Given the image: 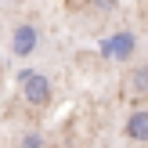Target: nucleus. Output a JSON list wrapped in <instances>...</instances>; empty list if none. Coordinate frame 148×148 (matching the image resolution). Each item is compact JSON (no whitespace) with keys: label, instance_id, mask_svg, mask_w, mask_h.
<instances>
[{"label":"nucleus","instance_id":"5","mask_svg":"<svg viewBox=\"0 0 148 148\" xmlns=\"http://www.w3.org/2000/svg\"><path fill=\"white\" fill-rule=\"evenodd\" d=\"M130 90L134 94H148V62L130 69Z\"/></svg>","mask_w":148,"mask_h":148},{"label":"nucleus","instance_id":"4","mask_svg":"<svg viewBox=\"0 0 148 148\" xmlns=\"http://www.w3.org/2000/svg\"><path fill=\"white\" fill-rule=\"evenodd\" d=\"M123 134H127L134 145H148V108H134V112L127 116Z\"/></svg>","mask_w":148,"mask_h":148},{"label":"nucleus","instance_id":"6","mask_svg":"<svg viewBox=\"0 0 148 148\" xmlns=\"http://www.w3.org/2000/svg\"><path fill=\"white\" fill-rule=\"evenodd\" d=\"M22 148H43V134L25 130V134H22Z\"/></svg>","mask_w":148,"mask_h":148},{"label":"nucleus","instance_id":"1","mask_svg":"<svg viewBox=\"0 0 148 148\" xmlns=\"http://www.w3.org/2000/svg\"><path fill=\"white\" fill-rule=\"evenodd\" d=\"M18 83H22V98H25V105L29 108H47L51 105V79L43 76L40 69H25L18 76Z\"/></svg>","mask_w":148,"mask_h":148},{"label":"nucleus","instance_id":"3","mask_svg":"<svg viewBox=\"0 0 148 148\" xmlns=\"http://www.w3.org/2000/svg\"><path fill=\"white\" fill-rule=\"evenodd\" d=\"M36 47H40V33H36L33 25H18V29L11 33V54H18V58H29Z\"/></svg>","mask_w":148,"mask_h":148},{"label":"nucleus","instance_id":"2","mask_svg":"<svg viewBox=\"0 0 148 148\" xmlns=\"http://www.w3.org/2000/svg\"><path fill=\"white\" fill-rule=\"evenodd\" d=\"M134 51H137V36H134V33H116V36H108V40H105V54L116 58V62L134 58Z\"/></svg>","mask_w":148,"mask_h":148}]
</instances>
